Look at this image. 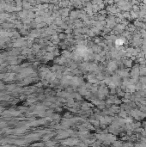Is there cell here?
I'll return each instance as SVG.
<instances>
[{
  "label": "cell",
  "mask_w": 146,
  "mask_h": 147,
  "mask_svg": "<svg viewBox=\"0 0 146 147\" xmlns=\"http://www.w3.org/2000/svg\"><path fill=\"white\" fill-rule=\"evenodd\" d=\"M122 43H123V41H122V40H117L116 44H122Z\"/></svg>",
  "instance_id": "cell-1"
}]
</instances>
